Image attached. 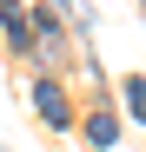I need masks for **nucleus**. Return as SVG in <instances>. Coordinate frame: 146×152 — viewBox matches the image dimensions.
I'll list each match as a JSON object with an SVG mask.
<instances>
[{"mask_svg":"<svg viewBox=\"0 0 146 152\" xmlns=\"http://www.w3.org/2000/svg\"><path fill=\"white\" fill-rule=\"evenodd\" d=\"M33 106H40L46 126H60V132H66V93H60V80H40V86H33Z\"/></svg>","mask_w":146,"mask_h":152,"instance_id":"1","label":"nucleus"},{"mask_svg":"<svg viewBox=\"0 0 146 152\" xmlns=\"http://www.w3.org/2000/svg\"><path fill=\"white\" fill-rule=\"evenodd\" d=\"M0 20H7V40H13V46H33V20H27L20 0H0Z\"/></svg>","mask_w":146,"mask_h":152,"instance_id":"2","label":"nucleus"},{"mask_svg":"<svg viewBox=\"0 0 146 152\" xmlns=\"http://www.w3.org/2000/svg\"><path fill=\"white\" fill-rule=\"evenodd\" d=\"M86 139H93V145H113V139H119L113 113H93V119H86Z\"/></svg>","mask_w":146,"mask_h":152,"instance_id":"3","label":"nucleus"},{"mask_svg":"<svg viewBox=\"0 0 146 152\" xmlns=\"http://www.w3.org/2000/svg\"><path fill=\"white\" fill-rule=\"evenodd\" d=\"M126 106H133V119L146 126V80H126Z\"/></svg>","mask_w":146,"mask_h":152,"instance_id":"4","label":"nucleus"}]
</instances>
